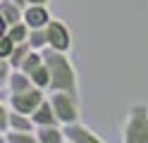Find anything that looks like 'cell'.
<instances>
[{"label":"cell","instance_id":"obj_2","mask_svg":"<svg viewBox=\"0 0 148 143\" xmlns=\"http://www.w3.org/2000/svg\"><path fill=\"white\" fill-rule=\"evenodd\" d=\"M119 133L124 143H148V105H132Z\"/></svg>","mask_w":148,"mask_h":143},{"label":"cell","instance_id":"obj_9","mask_svg":"<svg viewBox=\"0 0 148 143\" xmlns=\"http://www.w3.org/2000/svg\"><path fill=\"white\" fill-rule=\"evenodd\" d=\"M31 119H34V124H36V127L60 124V122H58V117H55V110H53V105H50V100H48V98H45V100L38 105V107L31 112Z\"/></svg>","mask_w":148,"mask_h":143},{"label":"cell","instance_id":"obj_19","mask_svg":"<svg viewBox=\"0 0 148 143\" xmlns=\"http://www.w3.org/2000/svg\"><path fill=\"white\" fill-rule=\"evenodd\" d=\"M12 50H14V41H12V36H10V34L0 36V57H5V60H10Z\"/></svg>","mask_w":148,"mask_h":143},{"label":"cell","instance_id":"obj_21","mask_svg":"<svg viewBox=\"0 0 148 143\" xmlns=\"http://www.w3.org/2000/svg\"><path fill=\"white\" fill-rule=\"evenodd\" d=\"M50 0H29V5H48Z\"/></svg>","mask_w":148,"mask_h":143},{"label":"cell","instance_id":"obj_5","mask_svg":"<svg viewBox=\"0 0 148 143\" xmlns=\"http://www.w3.org/2000/svg\"><path fill=\"white\" fill-rule=\"evenodd\" d=\"M45 36H48V48H53V50H60V53L72 50V31L62 19L53 17L45 24Z\"/></svg>","mask_w":148,"mask_h":143},{"label":"cell","instance_id":"obj_13","mask_svg":"<svg viewBox=\"0 0 148 143\" xmlns=\"http://www.w3.org/2000/svg\"><path fill=\"white\" fill-rule=\"evenodd\" d=\"M31 81H34V86H38V88H43V91L50 88V69H48L45 62L38 67V69L31 72Z\"/></svg>","mask_w":148,"mask_h":143},{"label":"cell","instance_id":"obj_6","mask_svg":"<svg viewBox=\"0 0 148 143\" xmlns=\"http://www.w3.org/2000/svg\"><path fill=\"white\" fill-rule=\"evenodd\" d=\"M64 129V138H67V143H103V136L91 129L88 124L84 122H72V124H62Z\"/></svg>","mask_w":148,"mask_h":143},{"label":"cell","instance_id":"obj_4","mask_svg":"<svg viewBox=\"0 0 148 143\" xmlns=\"http://www.w3.org/2000/svg\"><path fill=\"white\" fill-rule=\"evenodd\" d=\"M48 98V91L38 88V86H31V88L26 91H19V93H10V100H7V105H10L12 110L17 112H24V114H31L38 105Z\"/></svg>","mask_w":148,"mask_h":143},{"label":"cell","instance_id":"obj_1","mask_svg":"<svg viewBox=\"0 0 148 143\" xmlns=\"http://www.w3.org/2000/svg\"><path fill=\"white\" fill-rule=\"evenodd\" d=\"M43 57L50 69V88L48 91H69V93L79 95V72L74 67L69 53L43 48Z\"/></svg>","mask_w":148,"mask_h":143},{"label":"cell","instance_id":"obj_15","mask_svg":"<svg viewBox=\"0 0 148 143\" xmlns=\"http://www.w3.org/2000/svg\"><path fill=\"white\" fill-rule=\"evenodd\" d=\"M31 53V43L29 41H24V43H14V50H12V55H10V64L14 67H22V62H24V57Z\"/></svg>","mask_w":148,"mask_h":143},{"label":"cell","instance_id":"obj_14","mask_svg":"<svg viewBox=\"0 0 148 143\" xmlns=\"http://www.w3.org/2000/svg\"><path fill=\"white\" fill-rule=\"evenodd\" d=\"M7 34L12 36V41L14 43H24V41H29V34H31V26L24 22H17V24H12L10 29H7Z\"/></svg>","mask_w":148,"mask_h":143},{"label":"cell","instance_id":"obj_20","mask_svg":"<svg viewBox=\"0 0 148 143\" xmlns=\"http://www.w3.org/2000/svg\"><path fill=\"white\" fill-rule=\"evenodd\" d=\"M7 29H10V24H7V22H5V17L0 14V36H5V34H7Z\"/></svg>","mask_w":148,"mask_h":143},{"label":"cell","instance_id":"obj_16","mask_svg":"<svg viewBox=\"0 0 148 143\" xmlns=\"http://www.w3.org/2000/svg\"><path fill=\"white\" fill-rule=\"evenodd\" d=\"M7 143H38L36 131H5Z\"/></svg>","mask_w":148,"mask_h":143},{"label":"cell","instance_id":"obj_8","mask_svg":"<svg viewBox=\"0 0 148 143\" xmlns=\"http://www.w3.org/2000/svg\"><path fill=\"white\" fill-rule=\"evenodd\" d=\"M36 141H38V143H67L62 124H48V127H36Z\"/></svg>","mask_w":148,"mask_h":143},{"label":"cell","instance_id":"obj_18","mask_svg":"<svg viewBox=\"0 0 148 143\" xmlns=\"http://www.w3.org/2000/svg\"><path fill=\"white\" fill-rule=\"evenodd\" d=\"M10 74H12V64H10V60L0 57V91H5V88H7Z\"/></svg>","mask_w":148,"mask_h":143},{"label":"cell","instance_id":"obj_11","mask_svg":"<svg viewBox=\"0 0 148 143\" xmlns=\"http://www.w3.org/2000/svg\"><path fill=\"white\" fill-rule=\"evenodd\" d=\"M0 14H3L5 22L12 26V24H17V22L24 19V7L17 5L14 0H0Z\"/></svg>","mask_w":148,"mask_h":143},{"label":"cell","instance_id":"obj_12","mask_svg":"<svg viewBox=\"0 0 148 143\" xmlns=\"http://www.w3.org/2000/svg\"><path fill=\"white\" fill-rule=\"evenodd\" d=\"M34 81H31V76L22 72V69H14L12 67V74H10V81H7V91L10 93H19V91H26V88H31Z\"/></svg>","mask_w":148,"mask_h":143},{"label":"cell","instance_id":"obj_17","mask_svg":"<svg viewBox=\"0 0 148 143\" xmlns=\"http://www.w3.org/2000/svg\"><path fill=\"white\" fill-rule=\"evenodd\" d=\"M29 43H31V48H36V50H43V48H48V36H45V29H31V34H29Z\"/></svg>","mask_w":148,"mask_h":143},{"label":"cell","instance_id":"obj_3","mask_svg":"<svg viewBox=\"0 0 148 143\" xmlns=\"http://www.w3.org/2000/svg\"><path fill=\"white\" fill-rule=\"evenodd\" d=\"M48 100L55 110V117L60 124H72L81 119V100L77 93L69 91H48Z\"/></svg>","mask_w":148,"mask_h":143},{"label":"cell","instance_id":"obj_7","mask_svg":"<svg viewBox=\"0 0 148 143\" xmlns=\"http://www.w3.org/2000/svg\"><path fill=\"white\" fill-rule=\"evenodd\" d=\"M50 19H53V14L48 12V5H26L24 7V22L31 29H45V24Z\"/></svg>","mask_w":148,"mask_h":143},{"label":"cell","instance_id":"obj_10","mask_svg":"<svg viewBox=\"0 0 148 143\" xmlns=\"http://www.w3.org/2000/svg\"><path fill=\"white\" fill-rule=\"evenodd\" d=\"M7 131H36V124L31 119V114L17 112L10 107V117H7Z\"/></svg>","mask_w":148,"mask_h":143},{"label":"cell","instance_id":"obj_22","mask_svg":"<svg viewBox=\"0 0 148 143\" xmlns=\"http://www.w3.org/2000/svg\"><path fill=\"white\" fill-rule=\"evenodd\" d=\"M14 3H17V5H22V7H26V5H29V0H14Z\"/></svg>","mask_w":148,"mask_h":143}]
</instances>
